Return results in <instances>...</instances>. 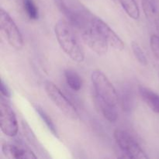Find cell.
I'll return each instance as SVG.
<instances>
[{
	"instance_id": "cell-1",
	"label": "cell",
	"mask_w": 159,
	"mask_h": 159,
	"mask_svg": "<svg viewBox=\"0 0 159 159\" xmlns=\"http://www.w3.org/2000/svg\"><path fill=\"white\" fill-rule=\"evenodd\" d=\"M54 34L61 48L71 60L77 63L84 61L85 52L69 23L58 20L54 26Z\"/></svg>"
},
{
	"instance_id": "cell-2",
	"label": "cell",
	"mask_w": 159,
	"mask_h": 159,
	"mask_svg": "<svg viewBox=\"0 0 159 159\" xmlns=\"http://www.w3.org/2000/svg\"><path fill=\"white\" fill-rule=\"evenodd\" d=\"M91 81L96 99H100L112 105H117L118 96L116 89L102 71L100 70L93 71Z\"/></svg>"
},
{
	"instance_id": "cell-3",
	"label": "cell",
	"mask_w": 159,
	"mask_h": 159,
	"mask_svg": "<svg viewBox=\"0 0 159 159\" xmlns=\"http://www.w3.org/2000/svg\"><path fill=\"white\" fill-rule=\"evenodd\" d=\"M44 90L53 103L65 116L74 120L79 119V113L77 109L54 82L48 80L45 81Z\"/></svg>"
},
{
	"instance_id": "cell-4",
	"label": "cell",
	"mask_w": 159,
	"mask_h": 159,
	"mask_svg": "<svg viewBox=\"0 0 159 159\" xmlns=\"http://www.w3.org/2000/svg\"><path fill=\"white\" fill-rule=\"evenodd\" d=\"M0 28L8 43L16 50H21L23 47V38L20 29L14 20L6 10L0 9Z\"/></svg>"
},
{
	"instance_id": "cell-5",
	"label": "cell",
	"mask_w": 159,
	"mask_h": 159,
	"mask_svg": "<svg viewBox=\"0 0 159 159\" xmlns=\"http://www.w3.org/2000/svg\"><path fill=\"white\" fill-rule=\"evenodd\" d=\"M113 137L123 153L125 154V158H148L145 152L141 148L134 138L127 132L117 129L113 133Z\"/></svg>"
},
{
	"instance_id": "cell-6",
	"label": "cell",
	"mask_w": 159,
	"mask_h": 159,
	"mask_svg": "<svg viewBox=\"0 0 159 159\" xmlns=\"http://www.w3.org/2000/svg\"><path fill=\"white\" fill-rule=\"evenodd\" d=\"M0 127L6 136L15 137L18 133V123L15 113L3 98L0 99Z\"/></svg>"
},
{
	"instance_id": "cell-7",
	"label": "cell",
	"mask_w": 159,
	"mask_h": 159,
	"mask_svg": "<svg viewBox=\"0 0 159 159\" xmlns=\"http://www.w3.org/2000/svg\"><path fill=\"white\" fill-rule=\"evenodd\" d=\"M82 37L84 43L98 55H105L108 52L109 43L93 26L84 30Z\"/></svg>"
},
{
	"instance_id": "cell-8",
	"label": "cell",
	"mask_w": 159,
	"mask_h": 159,
	"mask_svg": "<svg viewBox=\"0 0 159 159\" xmlns=\"http://www.w3.org/2000/svg\"><path fill=\"white\" fill-rule=\"evenodd\" d=\"M91 26H93L99 34L107 40L110 46L117 51H123L124 49V42L120 37L101 19L94 18L92 20Z\"/></svg>"
},
{
	"instance_id": "cell-9",
	"label": "cell",
	"mask_w": 159,
	"mask_h": 159,
	"mask_svg": "<svg viewBox=\"0 0 159 159\" xmlns=\"http://www.w3.org/2000/svg\"><path fill=\"white\" fill-rule=\"evenodd\" d=\"M2 152L6 158L9 159L12 158H27L36 159L37 158L32 151L27 148L20 147L12 144H2Z\"/></svg>"
},
{
	"instance_id": "cell-10",
	"label": "cell",
	"mask_w": 159,
	"mask_h": 159,
	"mask_svg": "<svg viewBox=\"0 0 159 159\" xmlns=\"http://www.w3.org/2000/svg\"><path fill=\"white\" fill-rule=\"evenodd\" d=\"M57 6H58L61 12L66 17L71 26L78 28V29H82V28L85 27V20L79 12L70 8L69 6H67L64 2L61 1V0L57 1Z\"/></svg>"
},
{
	"instance_id": "cell-11",
	"label": "cell",
	"mask_w": 159,
	"mask_h": 159,
	"mask_svg": "<svg viewBox=\"0 0 159 159\" xmlns=\"http://www.w3.org/2000/svg\"><path fill=\"white\" fill-rule=\"evenodd\" d=\"M140 96L148 107L152 109L155 113H159V96L152 90L144 86H139Z\"/></svg>"
},
{
	"instance_id": "cell-12",
	"label": "cell",
	"mask_w": 159,
	"mask_h": 159,
	"mask_svg": "<svg viewBox=\"0 0 159 159\" xmlns=\"http://www.w3.org/2000/svg\"><path fill=\"white\" fill-rule=\"evenodd\" d=\"M95 102L102 116L110 123H113L117 120V110L116 106L112 105L107 102L95 98Z\"/></svg>"
},
{
	"instance_id": "cell-13",
	"label": "cell",
	"mask_w": 159,
	"mask_h": 159,
	"mask_svg": "<svg viewBox=\"0 0 159 159\" xmlns=\"http://www.w3.org/2000/svg\"><path fill=\"white\" fill-rule=\"evenodd\" d=\"M126 13L133 20H137L140 17V9L135 0H119Z\"/></svg>"
},
{
	"instance_id": "cell-14",
	"label": "cell",
	"mask_w": 159,
	"mask_h": 159,
	"mask_svg": "<svg viewBox=\"0 0 159 159\" xmlns=\"http://www.w3.org/2000/svg\"><path fill=\"white\" fill-rule=\"evenodd\" d=\"M65 77L68 86L74 91H79L82 88V79L80 76L73 70H66L65 71Z\"/></svg>"
},
{
	"instance_id": "cell-15",
	"label": "cell",
	"mask_w": 159,
	"mask_h": 159,
	"mask_svg": "<svg viewBox=\"0 0 159 159\" xmlns=\"http://www.w3.org/2000/svg\"><path fill=\"white\" fill-rule=\"evenodd\" d=\"M120 102L124 111L129 113L133 109L134 99L131 91L129 89H124L121 92Z\"/></svg>"
},
{
	"instance_id": "cell-16",
	"label": "cell",
	"mask_w": 159,
	"mask_h": 159,
	"mask_svg": "<svg viewBox=\"0 0 159 159\" xmlns=\"http://www.w3.org/2000/svg\"><path fill=\"white\" fill-rule=\"evenodd\" d=\"M35 110L37 111V113H38L39 116H40L42 120L45 123V124H46L47 127H48V129L51 130V133H52L54 136L57 137V132L55 125H54V122H53V120H51V118L48 115V113H47L41 107H39V106H36Z\"/></svg>"
},
{
	"instance_id": "cell-17",
	"label": "cell",
	"mask_w": 159,
	"mask_h": 159,
	"mask_svg": "<svg viewBox=\"0 0 159 159\" xmlns=\"http://www.w3.org/2000/svg\"><path fill=\"white\" fill-rule=\"evenodd\" d=\"M23 8L26 14L31 20H37L39 17L38 8L34 0H23Z\"/></svg>"
},
{
	"instance_id": "cell-18",
	"label": "cell",
	"mask_w": 159,
	"mask_h": 159,
	"mask_svg": "<svg viewBox=\"0 0 159 159\" xmlns=\"http://www.w3.org/2000/svg\"><path fill=\"white\" fill-rule=\"evenodd\" d=\"M141 5L146 17L149 20L155 18L157 13V9L155 4L151 0H142Z\"/></svg>"
},
{
	"instance_id": "cell-19",
	"label": "cell",
	"mask_w": 159,
	"mask_h": 159,
	"mask_svg": "<svg viewBox=\"0 0 159 159\" xmlns=\"http://www.w3.org/2000/svg\"><path fill=\"white\" fill-rule=\"evenodd\" d=\"M131 48L132 51H133L134 55L135 56V57L138 61V62L140 64H141L142 65H147L148 59L146 57V55L144 54V52L143 51V50L140 47V45L138 43H136V42L133 41L131 43Z\"/></svg>"
},
{
	"instance_id": "cell-20",
	"label": "cell",
	"mask_w": 159,
	"mask_h": 159,
	"mask_svg": "<svg viewBox=\"0 0 159 159\" xmlns=\"http://www.w3.org/2000/svg\"><path fill=\"white\" fill-rule=\"evenodd\" d=\"M150 46L154 55L159 60V37L157 35H152L150 37Z\"/></svg>"
},
{
	"instance_id": "cell-21",
	"label": "cell",
	"mask_w": 159,
	"mask_h": 159,
	"mask_svg": "<svg viewBox=\"0 0 159 159\" xmlns=\"http://www.w3.org/2000/svg\"><path fill=\"white\" fill-rule=\"evenodd\" d=\"M1 93L2 96H5L6 98H10L11 96V93L9 91V88L7 87V85L5 84V82H3V80L1 81Z\"/></svg>"
},
{
	"instance_id": "cell-22",
	"label": "cell",
	"mask_w": 159,
	"mask_h": 159,
	"mask_svg": "<svg viewBox=\"0 0 159 159\" xmlns=\"http://www.w3.org/2000/svg\"><path fill=\"white\" fill-rule=\"evenodd\" d=\"M112 1H113L114 2H119V0H112Z\"/></svg>"
}]
</instances>
